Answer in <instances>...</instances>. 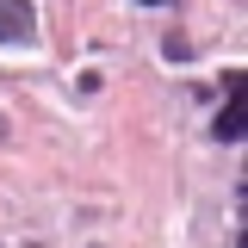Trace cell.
<instances>
[{"instance_id":"3957f363","label":"cell","mask_w":248,"mask_h":248,"mask_svg":"<svg viewBox=\"0 0 248 248\" xmlns=\"http://www.w3.org/2000/svg\"><path fill=\"white\" fill-rule=\"evenodd\" d=\"M143 6H168V0H143Z\"/></svg>"},{"instance_id":"7a4b0ae2","label":"cell","mask_w":248,"mask_h":248,"mask_svg":"<svg viewBox=\"0 0 248 248\" xmlns=\"http://www.w3.org/2000/svg\"><path fill=\"white\" fill-rule=\"evenodd\" d=\"M211 130L223 137V143H236V137H242V68H230V106L217 112Z\"/></svg>"},{"instance_id":"6da1fadb","label":"cell","mask_w":248,"mask_h":248,"mask_svg":"<svg viewBox=\"0 0 248 248\" xmlns=\"http://www.w3.org/2000/svg\"><path fill=\"white\" fill-rule=\"evenodd\" d=\"M31 31H37L31 0H0V44H31Z\"/></svg>"}]
</instances>
